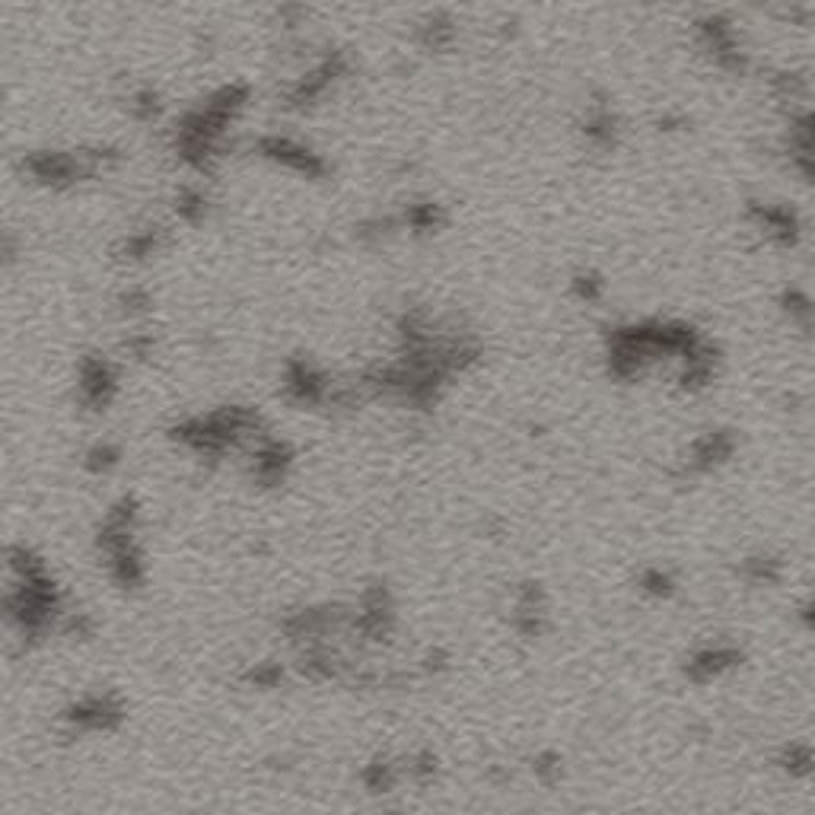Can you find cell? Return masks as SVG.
<instances>
[{"instance_id":"6da1fadb","label":"cell","mask_w":815,"mask_h":815,"mask_svg":"<svg viewBox=\"0 0 815 815\" xmlns=\"http://www.w3.org/2000/svg\"><path fill=\"white\" fill-rule=\"evenodd\" d=\"M742 663V653L736 647H726V644H717V647H704L698 650L695 656L688 660V679L691 682H714L720 679L723 672H730Z\"/></svg>"},{"instance_id":"7a4b0ae2","label":"cell","mask_w":815,"mask_h":815,"mask_svg":"<svg viewBox=\"0 0 815 815\" xmlns=\"http://www.w3.org/2000/svg\"><path fill=\"white\" fill-rule=\"evenodd\" d=\"M733 456V437L730 433H704V437L695 443L691 449V472H707V468H714L720 462H726Z\"/></svg>"},{"instance_id":"3957f363","label":"cell","mask_w":815,"mask_h":815,"mask_svg":"<svg viewBox=\"0 0 815 815\" xmlns=\"http://www.w3.org/2000/svg\"><path fill=\"white\" fill-rule=\"evenodd\" d=\"M780 765H784V771H790L796 777H806L812 771V749L803 742H793V745H787L784 752H780Z\"/></svg>"},{"instance_id":"277c9868","label":"cell","mask_w":815,"mask_h":815,"mask_svg":"<svg viewBox=\"0 0 815 815\" xmlns=\"http://www.w3.org/2000/svg\"><path fill=\"white\" fill-rule=\"evenodd\" d=\"M745 577H749L752 583H777L780 580V561L774 558H752V561H745Z\"/></svg>"},{"instance_id":"5b68a950","label":"cell","mask_w":815,"mask_h":815,"mask_svg":"<svg viewBox=\"0 0 815 815\" xmlns=\"http://www.w3.org/2000/svg\"><path fill=\"white\" fill-rule=\"evenodd\" d=\"M640 589L650 593V596H656V599H666V596H672V577L663 574L660 567H650L647 574L640 577Z\"/></svg>"},{"instance_id":"8992f818","label":"cell","mask_w":815,"mask_h":815,"mask_svg":"<svg viewBox=\"0 0 815 815\" xmlns=\"http://www.w3.org/2000/svg\"><path fill=\"white\" fill-rule=\"evenodd\" d=\"M574 287H577L580 297H583V300H589V303L602 297V281H599L596 274H580L577 281H574Z\"/></svg>"},{"instance_id":"52a82bcc","label":"cell","mask_w":815,"mask_h":815,"mask_svg":"<svg viewBox=\"0 0 815 815\" xmlns=\"http://www.w3.org/2000/svg\"><path fill=\"white\" fill-rule=\"evenodd\" d=\"M535 774H539V777H545L548 784H551V780L561 774V758L554 755V752H545V755H539V758H535Z\"/></svg>"}]
</instances>
